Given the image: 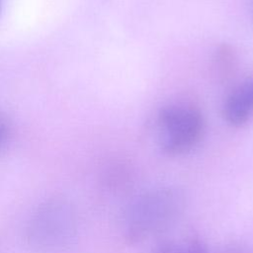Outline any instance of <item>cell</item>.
I'll list each match as a JSON object with an SVG mask.
<instances>
[{
  "instance_id": "1",
  "label": "cell",
  "mask_w": 253,
  "mask_h": 253,
  "mask_svg": "<svg viewBox=\"0 0 253 253\" xmlns=\"http://www.w3.org/2000/svg\"><path fill=\"white\" fill-rule=\"evenodd\" d=\"M185 207L184 195L174 187L163 186L137 196L123 220V233L128 243H140L169 229Z\"/></svg>"
},
{
  "instance_id": "2",
  "label": "cell",
  "mask_w": 253,
  "mask_h": 253,
  "mask_svg": "<svg viewBox=\"0 0 253 253\" xmlns=\"http://www.w3.org/2000/svg\"><path fill=\"white\" fill-rule=\"evenodd\" d=\"M78 218L74 206L64 196L42 201L26 225V241L37 253H63L75 242Z\"/></svg>"
},
{
  "instance_id": "3",
  "label": "cell",
  "mask_w": 253,
  "mask_h": 253,
  "mask_svg": "<svg viewBox=\"0 0 253 253\" xmlns=\"http://www.w3.org/2000/svg\"><path fill=\"white\" fill-rule=\"evenodd\" d=\"M158 124L161 148L170 156L191 151L200 142L205 129L201 112L184 104L162 108L158 115Z\"/></svg>"
},
{
  "instance_id": "4",
  "label": "cell",
  "mask_w": 253,
  "mask_h": 253,
  "mask_svg": "<svg viewBox=\"0 0 253 253\" xmlns=\"http://www.w3.org/2000/svg\"><path fill=\"white\" fill-rule=\"evenodd\" d=\"M253 115V79L237 86L226 98L223 116L233 126H241Z\"/></svg>"
},
{
  "instance_id": "5",
  "label": "cell",
  "mask_w": 253,
  "mask_h": 253,
  "mask_svg": "<svg viewBox=\"0 0 253 253\" xmlns=\"http://www.w3.org/2000/svg\"><path fill=\"white\" fill-rule=\"evenodd\" d=\"M153 253H209V251L202 239L195 236H182L161 241Z\"/></svg>"
},
{
  "instance_id": "6",
  "label": "cell",
  "mask_w": 253,
  "mask_h": 253,
  "mask_svg": "<svg viewBox=\"0 0 253 253\" xmlns=\"http://www.w3.org/2000/svg\"><path fill=\"white\" fill-rule=\"evenodd\" d=\"M234 52L228 45H222L216 52V66L221 76H229L234 68Z\"/></svg>"
},
{
  "instance_id": "7",
  "label": "cell",
  "mask_w": 253,
  "mask_h": 253,
  "mask_svg": "<svg viewBox=\"0 0 253 253\" xmlns=\"http://www.w3.org/2000/svg\"><path fill=\"white\" fill-rule=\"evenodd\" d=\"M216 253H252V251L241 242H231L222 246Z\"/></svg>"
},
{
  "instance_id": "8",
  "label": "cell",
  "mask_w": 253,
  "mask_h": 253,
  "mask_svg": "<svg viewBox=\"0 0 253 253\" xmlns=\"http://www.w3.org/2000/svg\"><path fill=\"white\" fill-rule=\"evenodd\" d=\"M6 138H7V129L3 125L0 124V148L5 143Z\"/></svg>"
},
{
  "instance_id": "9",
  "label": "cell",
  "mask_w": 253,
  "mask_h": 253,
  "mask_svg": "<svg viewBox=\"0 0 253 253\" xmlns=\"http://www.w3.org/2000/svg\"><path fill=\"white\" fill-rule=\"evenodd\" d=\"M2 10V0H0V12Z\"/></svg>"
}]
</instances>
